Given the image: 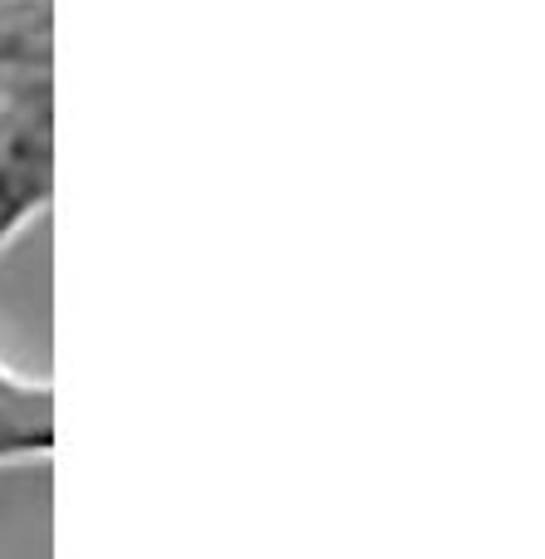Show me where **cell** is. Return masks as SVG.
Wrapping results in <instances>:
<instances>
[{
	"label": "cell",
	"mask_w": 545,
	"mask_h": 559,
	"mask_svg": "<svg viewBox=\"0 0 545 559\" xmlns=\"http://www.w3.org/2000/svg\"><path fill=\"white\" fill-rule=\"evenodd\" d=\"M55 452V388L0 358V472L39 466Z\"/></svg>",
	"instance_id": "2"
},
{
	"label": "cell",
	"mask_w": 545,
	"mask_h": 559,
	"mask_svg": "<svg viewBox=\"0 0 545 559\" xmlns=\"http://www.w3.org/2000/svg\"><path fill=\"white\" fill-rule=\"evenodd\" d=\"M55 202V0H0V255Z\"/></svg>",
	"instance_id": "1"
}]
</instances>
